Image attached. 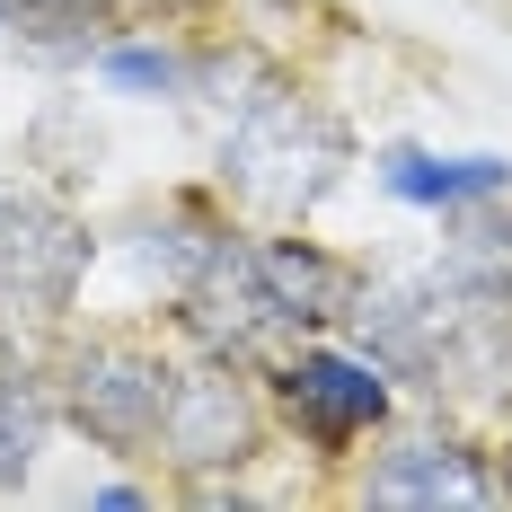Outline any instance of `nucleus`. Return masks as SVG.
I'll use <instances>...</instances> for the list:
<instances>
[{"label":"nucleus","mask_w":512,"mask_h":512,"mask_svg":"<svg viewBox=\"0 0 512 512\" xmlns=\"http://www.w3.org/2000/svg\"><path fill=\"white\" fill-rule=\"evenodd\" d=\"M354 133L327 98H309L283 71H239V98H221V186L265 221H309L345 186Z\"/></svg>","instance_id":"obj_1"},{"label":"nucleus","mask_w":512,"mask_h":512,"mask_svg":"<svg viewBox=\"0 0 512 512\" xmlns=\"http://www.w3.org/2000/svg\"><path fill=\"white\" fill-rule=\"evenodd\" d=\"M98 265V239L45 186H0V354H18L36 327H62L80 283Z\"/></svg>","instance_id":"obj_2"},{"label":"nucleus","mask_w":512,"mask_h":512,"mask_svg":"<svg viewBox=\"0 0 512 512\" xmlns=\"http://www.w3.org/2000/svg\"><path fill=\"white\" fill-rule=\"evenodd\" d=\"M168 389H177V362L159 354V345H142V336H89V345H71L62 371H53L62 424L89 433L98 451H124V460L159 451Z\"/></svg>","instance_id":"obj_3"},{"label":"nucleus","mask_w":512,"mask_h":512,"mask_svg":"<svg viewBox=\"0 0 512 512\" xmlns=\"http://www.w3.org/2000/svg\"><path fill=\"white\" fill-rule=\"evenodd\" d=\"M265 380H274V415L301 433L318 460H345L398 407L389 398V371L371 354H345V345H292L283 362H265Z\"/></svg>","instance_id":"obj_4"},{"label":"nucleus","mask_w":512,"mask_h":512,"mask_svg":"<svg viewBox=\"0 0 512 512\" xmlns=\"http://www.w3.org/2000/svg\"><path fill=\"white\" fill-rule=\"evenodd\" d=\"M265 442V407H256L248 371L239 362H177V389H168V424H159V451L177 468H248Z\"/></svg>","instance_id":"obj_5"},{"label":"nucleus","mask_w":512,"mask_h":512,"mask_svg":"<svg viewBox=\"0 0 512 512\" xmlns=\"http://www.w3.org/2000/svg\"><path fill=\"white\" fill-rule=\"evenodd\" d=\"M362 504H504V468L477 442H460L451 424H415L371 451Z\"/></svg>","instance_id":"obj_6"},{"label":"nucleus","mask_w":512,"mask_h":512,"mask_svg":"<svg viewBox=\"0 0 512 512\" xmlns=\"http://www.w3.org/2000/svg\"><path fill=\"white\" fill-rule=\"evenodd\" d=\"M256 265H265V292L283 309L292 336H327V327H354V301H362V274L345 256H327L318 239H256Z\"/></svg>","instance_id":"obj_7"},{"label":"nucleus","mask_w":512,"mask_h":512,"mask_svg":"<svg viewBox=\"0 0 512 512\" xmlns=\"http://www.w3.org/2000/svg\"><path fill=\"white\" fill-rule=\"evenodd\" d=\"M230 239H239L230 212H212L204 195H168V204L133 212V230H124V248H133V265H142V283H159L168 301H177V292H186Z\"/></svg>","instance_id":"obj_8"},{"label":"nucleus","mask_w":512,"mask_h":512,"mask_svg":"<svg viewBox=\"0 0 512 512\" xmlns=\"http://www.w3.org/2000/svg\"><path fill=\"white\" fill-rule=\"evenodd\" d=\"M380 186L398 204H424V212H460V204H504L512 195V159H442V151H389L380 159Z\"/></svg>","instance_id":"obj_9"},{"label":"nucleus","mask_w":512,"mask_h":512,"mask_svg":"<svg viewBox=\"0 0 512 512\" xmlns=\"http://www.w3.org/2000/svg\"><path fill=\"white\" fill-rule=\"evenodd\" d=\"M442 256L424 265L433 283H451L460 301H512V221L495 204H460L442 212Z\"/></svg>","instance_id":"obj_10"},{"label":"nucleus","mask_w":512,"mask_h":512,"mask_svg":"<svg viewBox=\"0 0 512 512\" xmlns=\"http://www.w3.org/2000/svg\"><path fill=\"white\" fill-rule=\"evenodd\" d=\"M53 424H62V398H53V371H36V362L0 354V495H18L27 477H36V460H45Z\"/></svg>","instance_id":"obj_11"},{"label":"nucleus","mask_w":512,"mask_h":512,"mask_svg":"<svg viewBox=\"0 0 512 512\" xmlns=\"http://www.w3.org/2000/svg\"><path fill=\"white\" fill-rule=\"evenodd\" d=\"M89 504H106V512H133V504H151V486H89Z\"/></svg>","instance_id":"obj_12"},{"label":"nucleus","mask_w":512,"mask_h":512,"mask_svg":"<svg viewBox=\"0 0 512 512\" xmlns=\"http://www.w3.org/2000/svg\"><path fill=\"white\" fill-rule=\"evenodd\" d=\"M18 9H36V0H0V36H9V18H18Z\"/></svg>","instance_id":"obj_13"},{"label":"nucleus","mask_w":512,"mask_h":512,"mask_svg":"<svg viewBox=\"0 0 512 512\" xmlns=\"http://www.w3.org/2000/svg\"><path fill=\"white\" fill-rule=\"evenodd\" d=\"M115 9H186V0H115Z\"/></svg>","instance_id":"obj_14"},{"label":"nucleus","mask_w":512,"mask_h":512,"mask_svg":"<svg viewBox=\"0 0 512 512\" xmlns=\"http://www.w3.org/2000/svg\"><path fill=\"white\" fill-rule=\"evenodd\" d=\"M504 504H512V451H504Z\"/></svg>","instance_id":"obj_15"}]
</instances>
